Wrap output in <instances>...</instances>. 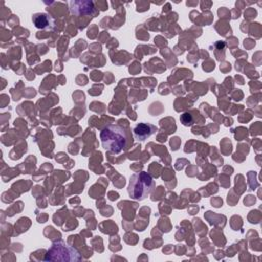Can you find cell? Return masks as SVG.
Masks as SVG:
<instances>
[{
  "mask_svg": "<svg viewBox=\"0 0 262 262\" xmlns=\"http://www.w3.org/2000/svg\"><path fill=\"white\" fill-rule=\"evenodd\" d=\"M32 20L35 27L41 30H52L55 27V20L46 12H38L33 14Z\"/></svg>",
  "mask_w": 262,
  "mask_h": 262,
  "instance_id": "obj_4",
  "label": "cell"
},
{
  "mask_svg": "<svg viewBox=\"0 0 262 262\" xmlns=\"http://www.w3.org/2000/svg\"><path fill=\"white\" fill-rule=\"evenodd\" d=\"M44 260L71 262V261L81 260V256L75 248L66 244L62 241H58L53 243L52 246L49 248V250L45 255Z\"/></svg>",
  "mask_w": 262,
  "mask_h": 262,
  "instance_id": "obj_3",
  "label": "cell"
},
{
  "mask_svg": "<svg viewBox=\"0 0 262 262\" xmlns=\"http://www.w3.org/2000/svg\"><path fill=\"white\" fill-rule=\"evenodd\" d=\"M155 186L152 177L145 171L137 172L131 175L128 184V194L131 199L142 201L149 195Z\"/></svg>",
  "mask_w": 262,
  "mask_h": 262,
  "instance_id": "obj_2",
  "label": "cell"
},
{
  "mask_svg": "<svg viewBox=\"0 0 262 262\" xmlns=\"http://www.w3.org/2000/svg\"><path fill=\"white\" fill-rule=\"evenodd\" d=\"M157 130L158 128L155 125L148 123H139L133 128V133L135 139L143 141L146 138L150 137L154 133H156Z\"/></svg>",
  "mask_w": 262,
  "mask_h": 262,
  "instance_id": "obj_5",
  "label": "cell"
},
{
  "mask_svg": "<svg viewBox=\"0 0 262 262\" xmlns=\"http://www.w3.org/2000/svg\"><path fill=\"white\" fill-rule=\"evenodd\" d=\"M102 147L113 154H120L126 148L127 135L125 129L119 125L110 124L100 132Z\"/></svg>",
  "mask_w": 262,
  "mask_h": 262,
  "instance_id": "obj_1",
  "label": "cell"
}]
</instances>
